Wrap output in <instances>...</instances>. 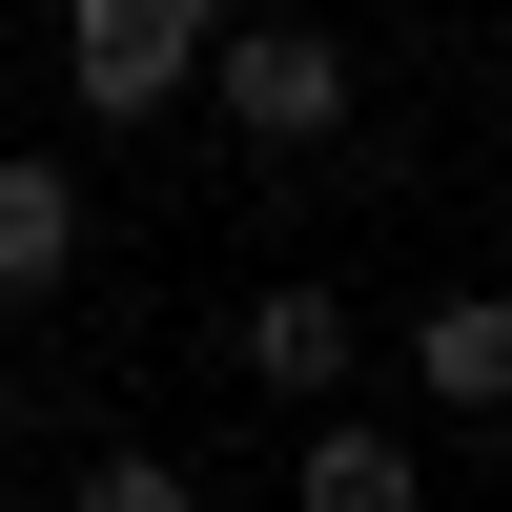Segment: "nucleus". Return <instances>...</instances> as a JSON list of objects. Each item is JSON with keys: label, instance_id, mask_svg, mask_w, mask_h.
I'll use <instances>...</instances> for the list:
<instances>
[{"label": "nucleus", "instance_id": "0eeeda50", "mask_svg": "<svg viewBox=\"0 0 512 512\" xmlns=\"http://www.w3.org/2000/svg\"><path fill=\"white\" fill-rule=\"evenodd\" d=\"M82 512H205L185 451H82Z\"/></svg>", "mask_w": 512, "mask_h": 512}, {"label": "nucleus", "instance_id": "39448f33", "mask_svg": "<svg viewBox=\"0 0 512 512\" xmlns=\"http://www.w3.org/2000/svg\"><path fill=\"white\" fill-rule=\"evenodd\" d=\"M62 267H82V164H41V144H0V308H41Z\"/></svg>", "mask_w": 512, "mask_h": 512}, {"label": "nucleus", "instance_id": "423d86ee", "mask_svg": "<svg viewBox=\"0 0 512 512\" xmlns=\"http://www.w3.org/2000/svg\"><path fill=\"white\" fill-rule=\"evenodd\" d=\"M287 512H431V472H410V431L328 410V431H308V472H287Z\"/></svg>", "mask_w": 512, "mask_h": 512}, {"label": "nucleus", "instance_id": "f03ea898", "mask_svg": "<svg viewBox=\"0 0 512 512\" xmlns=\"http://www.w3.org/2000/svg\"><path fill=\"white\" fill-rule=\"evenodd\" d=\"M62 82L103 123H164V103H205V21L185 0H62Z\"/></svg>", "mask_w": 512, "mask_h": 512}, {"label": "nucleus", "instance_id": "6e6552de", "mask_svg": "<svg viewBox=\"0 0 512 512\" xmlns=\"http://www.w3.org/2000/svg\"><path fill=\"white\" fill-rule=\"evenodd\" d=\"M185 21H267V0H185Z\"/></svg>", "mask_w": 512, "mask_h": 512}, {"label": "nucleus", "instance_id": "7ed1b4c3", "mask_svg": "<svg viewBox=\"0 0 512 512\" xmlns=\"http://www.w3.org/2000/svg\"><path fill=\"white\" fill-rule=\"evenodd\" d=\"M410 390L492 431V410H512V287H431V308H410Z\"/></svg>", "mask_w": 512, "mask_h": 512}, {"label": "nucleus", "instance_id": "20e7f679", "mask_svg": "<svg viewBox=\"0 0 512 512\" xmlns=\"http://www.w3.org/2000/svg\"><path fill=\"white\" fill-rule=\"evenodd\" d=\"M226 349H246V390H349V349H369V328H349V287H246V328H226Z\"/></svg>", "mask_w": 512, "mask_h": 512}, {"label": "nucleus", "instance_id": "1a4fd4ad", "mask_svg": "<svg viewBox=\"0 0 512 512\" xmlns=\"http://www.w3.org/2000/svg\"><path fill=\"white\" fill-rule=\"evenodd\" d=\"M0 472H21V431H0Z\"/></svg>", "mask_w": 512, "mask_h": 512}, {"label": "nucleus", "instance_id": "f257e3e1", "mask_svg": "<svg viewBox=\"0 0 512 512\" xmlns=\"http://www.w3.org/2000/svg\"><path fill=\"white\" fill-rule=\"evenodd\" d=\"M205 103H226L267 164H328V144H349V103H369V62H349L328 21H287V0H267V21H205Z\"/></svg>", "mask_w": 512, "mask_h": 512}]
</instances>
